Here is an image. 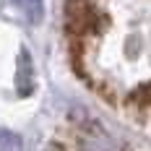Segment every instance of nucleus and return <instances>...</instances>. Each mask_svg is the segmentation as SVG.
I'll list each match as a JSON object with an SVG mask.
<instances>
[{"label":"nucleus","mask_w":151,"mask_h":151,"mask_svg":"<svg viewBox=\"0 0 151 151\" xmlns=\"http://www.w3.org/2000/svg\"><path fill=\"white\" fill-rule=\"evenodd\" d=\"M78 146H81V151H120L112 136H107L99 125H89L78 138Z\"/></svg>","instance_id":"obj_1"},{"label":"nucleus","mask_w":151,"mask_h":151,"mask_svg":"<svg viewBox=\"0 0 151 151\" xmlns=\"http://www.w3.org/2000/svg\"><path fill=\"white\" fill-rule=\"evenodd\" d=\"M31 89H34V65H31V58L26 50H21L18 55V68H16V91L21 96H29Z\"/></svg>","instance_id":"obj_2"},{"label":"nucleus","mask_w":151,"mask_h":151,"mask_svg":"<svg viewBox=\"0 0 151 151\" xmlns=\"http://www.w3.org/2000/svg\"><path fill=\"white\" fill-rule=\"evenodd\" d=\"M13 5L29 24H39L45 18V0H13Z\"/></svg>","instance_id":"obj_3"},{"label":"nucleus","mask_w":151,"mask_h":151,"mask_svg":"<svg viewBox=\"0 0 151 151\" xmlns=\"http://www.w3.org/2000/svg\"><path fill=\"white\" fill-rule=\"evenodd\" d=\"M0 151H24L21 136L8 128H0Z\"/></svg>","instance_id":"obj_4"}]
</instances>
